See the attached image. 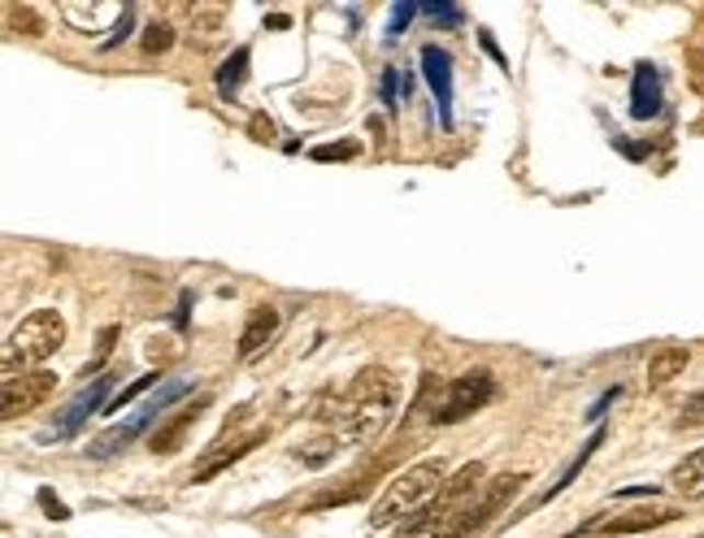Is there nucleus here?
<instances>
[{"instance_id":"39448f33","label":"nucleus","mask_w":704,"mask_h":538,"mask_svg":"<svg viewBox=\"0 0 704 538\" xmlns=\"http://www.w3.org/2000/svg\"><path fill=\"white\" fill-rule=\"evenodd\" d=\"M531 478L526 473H500V478H491L482 491H478V500L469 504L466 513L448 526V530H440V535H431V538H474V535H482L509 504H513V495L526 487Z\"/></svg>"},{"instance_id":"7c9ffc66","label":"nucleus","mask_w":704,"mask_h":538,"mask_svg":"<svg viewBox=\"0 0 704 538\" xmlns=\"http://www.w3.org/2000/svg\"><path fill=\"white\" fill-rule=\"evenodd\" d=\"M427 13H435V18H444V22H453V26L462 22V9H457V4H427Z\"/></svg>"},{"instance_id":"f704fd0d","label":"nucleus","mask_w":704,"mask_h":538,"mask_svg":"<svg viewBox=\"0 0 704 538\" xmlns=\"http://www.w3.org/2000/svg\"><path fill=\"white\" fill-rule=\"evenodd\" d=\"M482 48H487V53H491V57L504 66V57H500V48H496V39H491V35H482Z\"/></svg>"},{"instance_id":"c756f323","label":"nucleus","mask_w":704,"mask_h":538,"mask_svg":"<svg viewBox=\"0 0 704 538\" xmlns=\"http://www.w3.org/2000/svg\"><path fill=\"white\" fill-rule=\"evenodd\" d=\"M396 88H400V75L387 70V75H383V101H387V108H396Z\"/></svg>"},{"instance_id":"ddd939ff","label":"nucleus","mask_w":704,"mask_h":538,"mask_svg":"<svg viewBox=\"0 0 704 538\" xmlns=\"http://www.w3.org/2000/svg\"><path fill=\"white\" fill-rule=\"evenodd\" d=\"M631 113H635L639 122H648V117H657V113H661V79H657V70H652V66H639V70H635Z\"/></svg>"},{"instance_id":"5701e85b","label":"nucleus","mask_w":704,"mask_h":538,"mask_svg":"<svg viewBox=\"0 0 704 538\" xmlns=\"http://www.w3.org/2000/svg\"><path fill=\"white\" fill-rule=\"evenodd\" d=\"M679 426H704V391L688 396L683 409H679Z\"/></svg>"},{"instance_id":"7ed1b4c3","label":"nucleus","mask_w":704,"mask_h":538,"mask_svg":"<svg viewBox=\"0 0 704 538\" xmlns=\"http://www.w3.org/2000/svg\"><path fill=\"white\" fill-rule=\"evenodd\" d=\"M66 343V322L61 313L53 309H35L31 318L13 325L9 343H4V378H18V374H31L39 369L44 360H53Z\"/></svg>"},{"instance_id":"b1692460","label":"nucleus","mask_w":704,"mask_h":538,"mask_svg":"<svg viewBox=\"0 0 704 538\" xmlns=\"http://www.w3.org/2000/svg\"><path fill=\"white\" fill-rule=\"evenodd\" d=\"M192 18H196V26H205V35H214V31L223 26L227 9H218V4H201V9H192Z\"/></svg>"},{"instance_id":"dca6fc26","label":"nucleus","mask_w":704,"mask_h":538,"mask_svg":"<svg viewBox=\"0 0 704 538\" xmlns=\"http://www.w3.org/2000/svg\"><path fill=\"white\" fill-rule=\"evenodd\" d=\"M688 347H661L652 360H648V387H670L674 378H683L688 369Z\"/></svg>"},{"instance_id":"72a5a7b5","label":"nucleus","mask_w":704,"mask_h":538,"mask_svg":"<svg viewBox=\"0 0 704 538\" xmlns=\"http://www.w3.org/2000/svg\"><path fill=\"white\" fill-rule=\"evenodd\" d=\"M265 26H274V31H287V26H292V22H287V18H283V13H274V18H265Z\"/></svg>"},{"instance_id":"a211bd4d","label":"nucleus","mask_w":704,"mask_h":538,"mask_svg":"<svg viewBox=\"0 0 704 538\" xmlns=\"http://www.w3.org/2000/svg\"><path fill=\"white\" fill-rule=\"evenodd\" d=\"M600 443H604V431H595V434H591V438H587L583 447H579V456H575V460H570V465L561 469V478H557V482H553V487H548V491L540 495V504H544V500H553V495H561V491H566V487L575 482V473H579V469H583L587 460L595 456V447H600Z\"/></svg>"},{"instance_id":"412c9836","label":"nucleus","mask_w":704,"mask_h":538,"mask_svg":"<svg viewBox=\"0 0 704 538\" xmlns=\"http://www.w3.org/2000/svg\"><path fill=\"white\" fill-rule=\"evenodd\" d=\"M157 378H161V374H144V378H135V382H130V387H126V391L117 396L114 404H105V417H114V413H122V409H126L130 400H139V396H144V391H148V387H152Z\"/></svg>"},{"instance_id":"c85d7f7f","label":"nucleus","mask_w":704,"mask_h":538,"mask_svg":"<svg viewBox=\"0 0 704 538\" xmlns=\"http://www.w3.org/2000/svg\"><path fill=\"white\" fill-rule=\"evenodd\" d=\"M413 13H418V4H396V9H391V22H387V35H400Z\"/></svg>"},{"instance_id":"cd10ccee","label":"nucleus","mask_w":704,"mask_h":538,"mask_svg":"<svg viewBox=\"0 0 704 538\" xmlns=\"http://www.w3.org/2000/svg\"><path fill=\"white\" fill-rule=\"evenodd\" d=\"M35 500H39V508H44V513H48L53 522H70V508H66V504H61V500H57V495H53L48 487H44V491H39Z\"/></svg>"},{"instance_id":"bb28decb","label":"nucleus","mask_w":704,"mask_h":538,"mask_svg":"<svg viewBox=\"0 0 704 538\" xmlns=\"http://www.w3.org/2000/svg\"><path fill=\"white\" fill-rule=\"evenodd\" d=\"M248 135H252L257 144H270V139H274V117H270V113H252Z\"/></svg>"},{"instance_id":"f8f14e48","label":"nucleus","mask_w":704,"mask_h":538,"mask_svg":"<svg viewBox=\"0 0 704 538\" xmlns=\"http://www.w3.org/2000/svg\"><path fill=\"white\" fill-rule=\"evenodd\" d=\"M279 309L274 305H257L252 313H248V322H243V330H239V356L248 360V356H257L274 334H279Z\"/></svg>"},{"instance_id":"2f4dec72","label":"nucleus","mask_w":704,"mask_h":538,"mask_svg":"<svg viewBox=\"0 0 704 538\" xmlns=\"http://www.w3.org/2000/svg\"><path fill=\"white\" fill-rule=\"evenodd\" d=\"M613 400H617V391H604V396H600V400L591 404V413H587V417H591V422H595V417H604V409H609Z\"/></svg>"},{"instance_id":"6e6552de","label":"nucleus","mask_w":704,"mask_h":538,"mask_svg":"<svg viewBox=\"0 0 704 538\" xmlns=\"http://www.w3.org/2000/svg\"><path fill=\"white\" fill-rule=\"evenodd\" d=\"M57 391V374H48V369H31V374H18V378H4V387H0V417L4 422H13V417H22V413H35L48 396Z\"/></svg>"},{"instance_id":"393cba45","label":"nucleus","mask_w":704,"mask_h":538,"mask_svg":"<svg viewBox=\"0 0 704 538\" xmlns=\"http://www.w3.org/2000/svg\"><path fill=\"white\" fill-rule=\"evenodd\" d=\"M9 22L13 26H26V35H39V18L31 4H9Z\"/></svg>"},{"instance_id":"4be33fe9","label":"nucleus","mask_w":704,"mask_h":538,"mask_svg":"<svg viewBox=\"0 0 704 538\" xmlns=\"http://www.w3.org/2000/svg\"><path fill=\"white\" fill-rule=\"evenodd\" d=\"M361 152V144L356 139H344V144H322V148H314V161H352Z\"/></svg>"},{"instance_id":"f257e3e1","label":"nucleus","mask_w":704,"mask_h":538,"mask_svg":"<svg viewBox=\"0 0 704 538\" xmlns=\"http://www.w3.org/2000/svg\"><path fill=\"white\" fill-rule=\"evenodd\" d=\"M396 400H400V382L391 378V369L370 365V369H361L352 378L349 391L318 400L309 417L327 422L331 431L340 434V438H349V443H374L378 434L387 431V422L396 413Z\"/></svg>"},{"instance_id":"c9c22d12","label":"nucleus","mask_w":704,"mask_h":538,"mask_svg":"<svg viewBox=\"0 0 704 538\" xmlns=\"http://www.w3.org/2000/svg\"><path fill=\"white\" fill-rule=\"evenodd\" d=\"M696 538H704V535H696Z\"/></svg>"},{"instance_id":"20e7f679","label":"nucleus","mask_w":704,"mask_h":538,"mask_svg":"<svg viewBox=\"0 0 704 538\" xmlns=\"http://www.w3.org/2000/svg\"><path fill=\"white\" fill-rule=\"evenodd\" d=\"M478 482H482V465H478V460L462 465V469L448 478V487L440 491V500H435V504H427L422 513H413L409 522H400V526H396V538H418V535H427V530H431V535L448 530V526L466 513L469 504H474Z\"/></svg>"},{"instance_id":"6ab92c4d","label":"nucleus","mask_w":704,"mask_h":538,"mask_svg":"<svg viewBox=\"0 0 704 538\" xmlns=\"http://www.w3.org/2000/svg\"><path fill=\"white\" fill-rule=\"evenodd\" d=\"M243 75H248V48H235L231 57L223 61V70H218V96H223V101H235Z\"/></svg>"},{"instance_id":"aec40b11","label":"nucleus","mask_w":704,"mask_h":538,"mask_svg":"<svg viewBox=\"0 0 704 538\" xmlns=\"http://www.w3.org/2000/svg\"><path fill=\"white\" fill-rule=\"evenodd\" d=\"M170 44H174V26H170V22H148V26H144V35H139V48H144L148 57L166 53Z\"/></svg>"},{"instance_id":"2eb2a0df","label":"nucleus","mask_w":704,"mask_h":538,"mask_svg":"<svg viewBox=\"0 0 704 538\" xmlns=\"http://www.w3.org/2000/svg\"><path fill=\"white\" fill-rule=\"evenodd\" d=\"M670 487L683 495V500H701L704 495V447H696L692 456H683L670 473Z\"/></svg>"},{"instance_id":"1a4fd4ad","label":"nucleus","mask_w":704,"mask_h":538,"mask_svg":"<svg viewBox=\"0 0 704 538\" xmlns=\"http://www.w3.org/2000/svg\"><path fill=\"white\" fill-rule=\"evenodd\" d=\"M209 409V396H201V400H192V404H183L170 422H161L157 426V434H152V443H148V451L152 456H174L179 447H183V438H188V431L201 422V413Z\"/></svg>"},{"instance_id":"473e14b6","label":"nucleus","mask_w":704,"mask_h":538,"mask_svg":"<svg viewBox=\"0 0 704 538\" xmlns=\"http://www.w3.org/2000/svg\"><path fill=\"white\" fill-rule=\"evenodd\" d=\"M692 88H696V92L704 96V57H696V61H692Z\"/></svg>"},{"instance_id":"9b49d317","label":"nucleus","mask_w":704,"mask_h":538,"mask_svg":"<svg viewBox=\"0 0 704 538\" xmlns=\"http://www.w3.org/2000/svg\"><path fill=\"white\" fill-rule=\"evenodd\" d=\"M257 443H265V431H252L248 438H235L231 447H227V443H214V447L201 456V465L192 469V482H209L214 473H223V469H227V465H235L239 456H248Z\"/></svg>"},{"instance_id":"f3484780","label":"nucleus","mask_w":704,"mask_h":538,"mask_svg":"<svg viewBox=\"0 0 704 538\" xmlns=\"http://www.w3.org/2000/svg\"><path fill=\"white\" fill-rule=\"evenodd\" d=\"M340 443H344V438H340L336 431L318 434V438H309V443H300V447H296V460H300V465H309V469H322L327 460H336V456H340Z\"/></svg>"},{"instance_id":"a878e982","label":"nucleus","mask_w":704,"mask_h":538,"mask_svg":"<svg viewBox=\"0 0 704 538\" xmlns=\"http://www.w3.org/2000/svg\"><path fill=\"white\" fill-rule=\"evenodd\" d=\"M114 343H117V325H105V330H101V347H96V360L88 365V378H92V374H96V369H101V365L110 360V352H114Z\"/></svg>"},{"instance_id":"0eeeda50","label":"nucleus","mask_w":704,"mask_h":538,"mask_svg":"<svg viewBox=\"0 0 704 538\" xmlns=\"http://www.w3.org/2000/svg\"><path fill=\"white\" fill-rule=\"evenodd\" d=\"M679 517H683V508H674V504H652V508H631V513H617V517H591L575 538H591L595 530L604 538L644 535V530L670 526V522H679Z\"/></svg>"},{"instance_id":"4468645a","label":"nucleus","mask_w":704,"mask_h":538,"mask_svg":"<svg viewBox=\"0 0 704 538\" xmlns=\"http://www.w3.org/2000/svg\"><path fill=\"white\" fill-rule=\"evenodd\" d=\"M110 387H114V374L96 378V382H92V387H88V391H83V396H79V400L66 409V417H61V431L75 434L79 426H83V422H88V417H92V413H101V404H105V391H110Z\"/></svg>"},{"instance_id":"9d476101","label":"nucleus","mask_w":704,"mask_h":538,"mask_svg":"<svg viewBox=\"0 0 704 538\" xmlns=\"http://www.w3.org/2000/svg\"><path fill=\"white\" fill-rule=\"evenodd\" d=\"M422 75H427V83L435 92V105H440L444 126H453V66H448V57L435 44L422 48Z\"/></svg>"},{"instance_id":"f03ea898","label":"nucleus","mask_w":704,"mask_h":538,"mask_svg":"<svg viewBox=\"0 0 704 538\" xmlns=\"http://www.w3.org/2000/svg\"><path fill=\"white\" fill-rule=\"evenodd\" d=\"M444 460H418V465H409L405 473H396L391 482H387V491H383V500L370 508V522H365V530H387V526H396V522H405V517H413V513H422L427 508V500L440 491V487H448L444 482Z\"/></svg>"},{"instance_id":"423d86ee","label":"nucleus","mask_w":704,"mask_h":538,"mask_svg":"<svg viewBox=\"0 0 704 538\" xmlns=\"http://www.w3.org/2000/svg\"><path fill=\"white\" fill-rule=\"evenodd\" d=\"M491 396H496V378L487 369H469L462 378H453L444 387V396L431 404V422L435 426H457V422H466L469 413L487 409Z\"/></svg>"}]
</instances>
